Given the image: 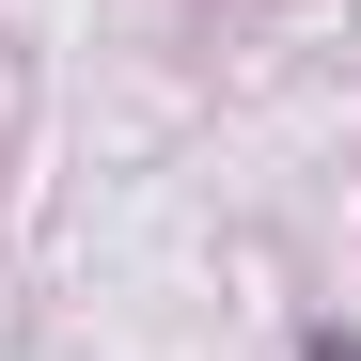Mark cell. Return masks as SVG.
Here are the masks:
<instances>
[{"mask_svg":"<svg viewBox=\"0 0 361 361\" xmlns=\"http://www.w3.org/2000/svg\"><path fill=\"white\" fill-rule=\"evenodd\" d=\"M298 361H361V330H298Z\"/></svg>","mask_w":361,"mask_h":361,"instance_id":"obj_1","label":"cell"}]
</instances>
